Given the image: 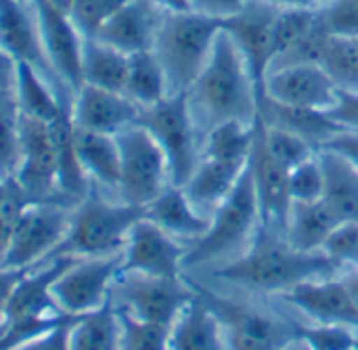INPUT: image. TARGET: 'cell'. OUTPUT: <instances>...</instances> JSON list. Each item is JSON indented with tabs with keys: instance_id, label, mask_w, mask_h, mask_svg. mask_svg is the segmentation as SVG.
Returning a JSON list of instances; mask_svg holds the SVG:
<instances>
[{
	"instance_id": "obj_28",
	"label": "cell",
	"mask_w": 358,
	"mask_h": 350,
	"mask_svg": "<svg viewBox=\"0 0 358 350\" xmlns=\"http://www.w3.org/2000/svg\"><path fill=\"white\" fill-rule=\"evenodd\" d=\"M73 149L84 174L117 191L120 183V147L113 134H101L73 124Z\"/></svg>"
},
{
	"instance_id": "obj_20",
	"label": "cell",
	"mask_w": 358,
	"mask_h": 350,
	"mask_svg": "<svg viewBox=\"0 0 358 350\" xmlns=\"http://www.w3.org/2000/svg\"><path fill=\"white\" fill-rule=\"evenodd\" d=\"M250 170L254 176V187L260 204L262 223L277 225L285 231L292 197H289V170L283 168L262 145L258 126H256V143L250 158Z\"/></svg>"
},
{
	"instance_id": "obj_49",
	"label": "cell",
	"mask_w": 358,
	"mask_h": 350,
	"mask_svg": "<svg viewBox=\"0 0 358 350\" xmlns=\"http://www.w3.org/2000/svg\"><path fill=\"white\" fill-rule=\"evenodd\" d=\"M321 149H331V151H338L340 155H344L348 162H352L358 170V132L352 130H344L340 132L338 136H334L325 147Z\"/></svg>"
},
{
	"instance_id": "obj_35",
	"label": "cell",
	"mask_w": 358,
	"mask_h": 350,
	"mask_svg": "<svg viewBox=\"0 0 358 350\" xmlns=\"http://www.w3.org/2000/svg\"><path fill=\"white\" fill-rule=\"evenodd\" d=\"M256 126H258V134H260L264 149L287 170L300 166L302 162L310 160L319 151L308 141L300 139L298 134L283 130V128H277V126H268L260 118L256 120Z\"/></svg>"
},
{
	"instance_id": "obj_33",
	"label": "cell",
	"mask_w": 358,
	"mask_h": 350,
	"mask_svg": "<svg viewBox=\"0 0 358 350\" xmlns=\"http://www.w3.org/2000/svg\"><path fill=\"white\" fill-rule=\"evenodd\" d=\"M256 143V124L224 122L201 136V158L248 164Z\"/></svg>"
},
{
	"instance_id": "obj_30",
	"label": "cell",
	"mask_w": 358,
	"mask_h": 350,
	"mask_svg": "<svg viewBox=\"0 0 358 350\" xmlns=\"http://www.w3.org/2000/svg\"><path fill=\"white\" fill-rule=\"evenodd\" d=\"M13 97L17 101L21 115L42 122H55L67 107L63 99L57 94V90L48 84L46 76L23 61H17Z\"/></svg>"
},
{
	"instance_id": "obj_22",
	"label": "cell",
	"mask_w": 358,
	"mask_h": 350,
	"mask_svg": "<svg viewBox=\"0 0 358 350\" xmlns=\"http://www.w3.org/2000/svg\"><path fill=\"white\" fill-rule=\"evenodd\" d=\"M248 164L201 158L193 174L180 187L193 208L203 216L212 218V214L229 200V195L239 185Z\"/></svg>"
},
{
	"instance_id": "obj_26",
	"label": "cell",
	"mask_w": 358,
	"mask_h": 350,
	"mask_svg": "<svg viewBox=\"0 0 358 350\" xmlns=\"http://www.w3.org/2000/svg\"><path fill=\"white\" fill-rule=\"evenodd\" d=\"M323 170V202L340 223H358V170L352 162L331 149L317 151Z\"/></svg>"
},
{
	"instance_id": "obj_15",
	"label": "cell",
	"mask_w": 358,
	"mask_h": 350,
	"mask_svg": "<svg viewBox=\"0 0 358 350\" xmlns=\"http://www.w3.org/2000/svg\"><path fill=\"white\" fill-rule=\"evenodd\" d=\"M277 10L279 8L271 4L250 0L237 15L222 21V29L233 38L239 52L243 55L260 97L264 92V82L275 61L273 25Z\"/></svg>"
},
{
	"instance_id": "obj_40",
	"label": "cell",
	"mask_w": 358,
	"mask_h": 350,
	"mask_svg": "<svg viewBox=\"0 0 358 350\" xmlns=\"http://www.w3.org/2000/svg\"><path fill=\"white\" fill-rule=\"evenodd\" d=\"M321 252L334 260L340 271L358 269V223H340L325 239Z\"/></svg>"
},
{
	"instance_id": "obj_59",
	"label": "cell",
	"mask_w": 358,
	"mask_h": 350,
	"mask_svg": "<svg viewBox=\"0 0 358 350\" xmlns=\"http://www.w3.org/2000/svg\"><path fill=\"white\" fill-rule=\"evenodd\" d=\"M355 40H357V46H358V38H355Z\"/></svg>"
},
{
	"instance_id": "obj_14",
	"label": "cell",
	"mask_w": 358,
	"mask_h": 350,
	"mask_svg": "<svg viewBox=\"0 0 358 350\" xmlns=\"http://www.w3.org/2000/svg\"><path fill=\"white\" fill-rule=\"evenodd\" d=\"M29 6L52 74L67 84L71 92H76L82 86V34L73 25L69 13L57 6L52 0H29Z\"/></svg>"
},
{
	"instance_id": "obj_54",
	"label": "cell",
	"mask_w": 358,
	"mask_h": 350,
	"mask_svg": "<svg viewBox=\"0 0 358 350\" xmlns=\"http://www.w3.org/2000/svg\"><path fill=\"white\" fill-rule=\"evenodd\" d=\"M10 183H13V178H0V206L6 200L8 191H10Z\"/></svg>"
},
{
	"instance_id": "obj_39",
	"label": "cell",
	"mask_w": 358,
	"mask_h": 350,
	"mask_svg": "<svg viewBox=\"0 0 358 350\" xmlns=\"http://www.w3.org/2000/svg\"><path fill=\"white\" fill-rule=\"evenodd\" d=\"M126 0H71L69 17L82 38H94L103 23L124 4Z\"/></svg>"
},
{
	"instance_id": "obj_31",
	"label": "cell",
	"mask_w": 358,
	"mask_h": 350,
	"mask_svg": "<svg viewBox=\"0 0 358 350\" xmlns=\"http://www.w3.org/2000/svg\"><path fill=\"white\" fill-rule=\"evenodd\" d=\"M124 94L132 99L141 109H147L170 94L166 71L153 48L128 55V78Z\"/></svg>"
},
{
	"instance_id": "obj_18",
	"label": "cell",
	"mask_w": 358,
	"mask_h": 350,
	"mask_svg": "<svg viewBox=\"0 0 358 350\" xmlns=\"http://www.w3.org/2000/svg\"><path fill=\"white\" fill-rule=\"evenodd\" d=\"M69 113H71V122L78 128L115 136L124 128L136 124L141 115V107L124 92H113V90H103L96 86L82 84L73 92V101L69 103Z\"/></svg>"
},
{
	"instance_id": "obj_2",
	"label": "cell",
	"mask_w": 358,
	"mask_h": 350,
	"mask_svg": "<svg viewBox=\"0 0 358 350\" xmlns=\"http://www.w3.org/2000/svg\"><path fill=\"white\" fill-rule=\"evenodd\" d=\"M187 97L201 136L224 122L256 124L260 94L243 55L224 29Z\"/></svg>"
},
{
	"instance_id": "obj_13",
	"label": "cell",
	"mask_w": 358,
	"mask_h": 350,
	"mask_svg": "<svg viewBox=\"0 0 358 350\" xmlns=\"http://www.w3.org/2000/svg\"><path fill=\"white\" fill-rule=\"evenodd\" d=\"M187 248L176 237L166 233L153 220L143 216L130 229L126 246L122 250L120 275H147L178 279L185 271Z\"/></svg>"
},
{
	"instance_id": "obj_4",
	"label": "cell",
	"mask_w": 358,
	"mask_h": 350,
	"mask_svg": "<svg viewBox=\"0 0 358 350\" xmlns=\"http://www.w3.org/2000/svg\"><path fill=\"white\" fill-rule=\"evenodd\" d=\"M260 223V204L254 187V176L248 164L235 191L212 214L208 231L187 248L185 269H195L214 262L224 265L235 260L248 250Z\"/></svg>"
},
{
	"instance_id": "obj_56",
	"label": "cell",
	"mask_w": 358,
	"mask_h": 350,
	"mask_svg": "<svg viewBox=\"0 0 358 350\" xmlns=\"http://www.w3.org/2000/svg\"><path fill=\"white\" fill-rule=\"evenodd\" d=\"M57 6H61L63 10H69V4H71V0H52Z\"/></svg>"
},
{
	"instance_id": "obj_42",
	"label": "cell",
	"mask_w": 358,
	"mask_h": 350,
	"mask_svg": "<svg viewBox=\"0 0 358 350\" xmlns=\"http://www.w3.org/2000/svg\"><path fill=\"white\" fill-rule=\"evenodd\" d=\"M323 170L319 158L302 162L300 166L289 170V197L292 202H315L323 197Z\"/></svg>"
},
{
	"instance_id": "obj_6",
	"label": "cell",
	"mask_w": 358,
	"mask_h": 350,
	"mask_svg": "<svg viewBox=\"0 0 358 350\" xmlns=\"http://www.w3.org/2000/svg\"><path fill=\"white\" fill-rule=\"evenodd\" d=\"M136 124L147 128L166 153L172 185H185L201 160V134L195 126L187 92L168 94L159 103L141 109Z\"/></svg>"
},
{
	"instance_id": "obj_51",
	"label": "cell",
	"mask_w": 358,
	"mask_h": 350,
	"mask_svg": "<svg viewBox=\"0 0 358 350\" xmlns=\"http://www.w3.org/2000/svg\"><path fill=\"white\" fill-rule=\"evenodd\" d=\"M275 8H317V0H258Z\"/></svg>"
},
{
	"instance_id": "obj_60",
	"label": "cell",
	"mask_w": 358,
	"mask_h": 350,
	"mask_svg": "<svg viewBox=\"0 0 358 350\" xmlns=\"http://www.w3.org/2000/svg\"><path fill=\"white\" fill-rule=\"evenodd\" d=\"M23 2H29V0H23Z\"/></svg>"
},
{
	"instance_id": "obj_48",
	"label": "cell",
	"mask_w": 358,
	"mask_h": 350,
	"mask_svg": "<svg viewBox=\"0 0 358 350\" xmlns=\"http://www.w3.org/2000/svg\"><path fill=\"white\" fill-rule=\"evenodd\" d=\"M29 269H8V267H0V321L4 319L6 307L10 302V296L17 288V284L23 279V275Z\"/></svg>"
},
{
	"instance_id": "obj_23",
	"label": "cell",
	"mask_w": 358,
	"mask_h": 350,
	"mask_svg": "<svg viewBox=\"0 0 358 350\" xmlns=\"http://www.w3.org/2000/svg\"><path fill=\"white\" fill-rule=\"evenodd\" d=\"M170 350H227L220 319L199 288L170 328Z\"/></svg>"
},
{
	"instance_id": "obj_37",
	"label": "cell",
	"mask_w": 358,
	"mask_h": 350,
	"mask_svg": "<svg viewBox=\"0 0 358 350\" xmlns=\"http://www.w3.org/2000/svg\"><path fill=\"white\" fill-rule=\"evenodd\" d=\"M120 319V350H170V328L141 321L117 309Z\"/></svg>"
},
{
	"instance_id": "obj_8",
	"label": "cell",
	"mask_w": 358,
	"mask_h": 350,
	"mask_svg": "<svg viewBox=\"0 0 358 350\" xmlns=\"http://www.w3.org/2000/svg\"><path fill=\"white\" fill-rule=\"evenodd\" d=\"M199 292L220 319L227 350H283L296 338V323L283 317L216 292Z\"/></svg>"
},
{
	"instance_id": "obj_3",
	"label": "cell",
	"mask_w": 358,
	"mask_h": 350,
	"mask_svg": "<svg viewBox=\"0 0 358 350\" xmlns=\"http://www.w3.org/2000/svg\"><path fill=\"white\" fill-rule=\"evenodd\" d=\"M222 21L195 10H164L155 55L166 71L170 94L187 92L206 67Z\"/></svg>"
},
{
	"instance_id": "obj_43",
	"label": "cell",
	"mask_w": 358,
	"mask_h": 350,
	"mask_svg": "<svg viewBox=\"0 0 358 350\" xmlns=\"http://www.w3.org/2000/svg\"><path fill=\"white\" fill-rule=\"evenodd\" d=\"M319 8L334 36L358 38V0H327Z\"/></svg>"
},
{
	"instance_id": "obj_55",
	"label": "cell",
	"mask_w": 358,
	"mask_h": 350,
	"mask_svg": "<svg viewBox=\"0 0 358 350\" xmlns=\"http://www.w3.org/2000/svg\"><path fill=\"white\" fill-rule=\"evenodd\" d=\"M283 350H313V349H310L304 340H300V338L296 336V338H294V340H292V342H289V344H287Z\"/></svg>"
},
{
	"instance_id": "obj_27",
	"label": "cell",
	"mask_w": 358,
	"mask_h": 350,
	"mask_svg": "<svg viewBox=\"0 0 358 350\" xmlns=\"http://www.w3.org/2000/svg\"><path fill=\"white\" fill-rule=\"evenodd\" d=\"M340 225L338 216L323 200L315 202H292L285 237L300 252H321L325 239Z\"/></svg>"
},
{
	"instance_id": "obj_21",
	"label": "cell",
	"mask_w": 358,
	"mask_h": 350,
	"mask_svg": "<svg viewBox=\"0 0 358 350\" xmlns=\"http://www.w3.org/2000/svg\"><path fill=\"white\" fill-rule=\"evenodd\" d=\"M0 50H4L15 61L34 65L44 76L52 74L29 2L0 0Z\"/></svg>"
},
{
	"instance_id": "obj_38",
	"label": "cell",
	"mask_w": 358,
	"mask_h": 350,
	"mask_svg": "<svg viewBox=\"0 0 358 350\" xmlns=\"http://www.w3.org/2000/svg\"><path fill=\"white\" fill-rule=\"evenodd\" d=\"M317 19H319V6L317 8H279L275 17V25H273L275 59L287 52L317 23Z\"/></svg>"
},
{
	"instance_id": "obj_47",
	"label": "cell",
	"mask_w": 358,
	"mask_h": 350,
	"mask_svg": "<svg viewBox=\"0 0 358 350\" xmlns=\"http://www.w3.org/2000/svg\"><path fill=\"white\" fill-rule=\"evenodd\" d=\"M250 0H189L191 10L214 17L218 21H224L233 15H237Z\"/></svg>"
},
{
	"instance_id": "obj_5",
	"label": "cell",
	"mask_w": 358,
	"mask_h": 350,
	"mask_svg": "<svg viewBox=\"0 0 358 350\" xmlns=\"http://www.w3.org/2000/svg\"><path fill=\"white\" fill-rule=\"evenodd\" d=\"M145 216L143 208L109 202L96 193H86L71 212L67 235L52 256L94 258L122 254L130 229Z\"/></svg>"
},
{
	"instance_id": "obj_11",
	"label": "cell",
	"mask_w": 358,
	"mask_h": 350,
	"mask_svg": "<svg viewBox=\"0 0 358 350\" xmlns=\"http://www.w3.org/2000/svg\"><path fill=\"white\" fill-rule=\"evenodd\" d=\"M113 296L120 298L122 311L132 317L157 326L172 328L182 309L197 296V288L189 286L182 277H147V275H120L113 286Z\"/></svg>"
},
{
	"instance_id": "obj_1",
	"label": "cell",
	"mask_w": 358,
	"mask_h": 350,
	"mask_svg": "<svg viewBox=\"0 0 358 350\" xmlns=\"http://www.w3.org/2000/svg\"><path fill=\"white\" fill-rule=\"evenodd\" d=\"M340 273V267L323 252H300L287 241L281 227L260 223L248 250L212 271V277L216 281L241 286L250 292L281 296L308 279Z\"/></svg>"
},
{
	"instance_id": "obj_29",
	"label": "cell",
	"mask_w": 358,
	"mask_h": 350,
	"mask_svg": "<svg viewBox=\"0 0 358 350\" xmlns=\"http://www.w3.org/2000/svg\"><path fill=\"white\" fill-rule=\"evenodd\" d=\"M80 74H82V84L96 86L103 90L124 92L126 78H128V55L96 38H84Z\"/></svg>"
},
{
	"instance_id": "obj_16",
	"label": "cell",
	"mask_w": 358,
	"mask_h": 350,
	"mask_svg": "<svg viewBox=\"0 0 358 350\" xmlns=\"http://www.w3.org/2000/svg\"><path fill=\"white\" fill-rule=\"evenodd\" d=\"M340 88L319 63H296L273 67L264 82L262 97L302 109L329 111L338 101Z\"/></svg>"
},
{
	"instance_id": "obj_52",
	"label": "cell",
	"mask_w": 358,
	"mask_h": 350,
	"mask_svg": "<svg viewBox=\"0 0 358 350\" xmlns=\"http://www.w3.org/2000/svg\"><path fill=\"white\" fill-rule=\"evenodd\" d=\"M340 277L344 279V284H346V288H348V292L352 296V302H355V307L358 309V269L342 271Z\"/></svg>"
},
{
	"instance_id": "obj_19",
	"label": "cell",
	"mask_w": 358,
	"mask_h": 350,
	"mask_svg": "<svg viewBox=\"0 0 358 350\" xmlns=\"http://www.w3.org/2000/svg\"><path fill=\"white\" fill-rule=\"evenodd\" d=\"M164 10L151 0H126L96 31V40L134 55L155 46Z\"/></svg>"
},
{
	"instance_id": "obj_36",
	"label": "cell",
	"mask_w": 358,
	"mask_h": 350,
	"mask_svg": "<svg viewBox=\"0 0 358 350\" xmlns=\"http://www.w3.org/2000/svg\"><path fill=\"white\" fill-rule=\"evenodd\" d=\"M21 155V113L13 92L0 94V178H13Z\"/></svg>"
},
{
	"instance_id": "obj_24",
	"label": "cell",
	"mask_w": 358,
	"mask_h": 350,
	"mask_svg": "<svg viewBox=\"0 0 358 350\" xmlns=\"http://www.w3.org/2000/svg\"><path fill=\"white\" fill-rule=\"evenodd\" d=\"M145 216L178 241L195 244L210 227V218L193 208L182 187L168 185L147 208Z\"/></svg>"
},
{
	"instance_id": "obj_57",
	"label": "cell",
	"mask_w": 358,
	"mask_h": 350,
	"mask_svg": "<svg viewBox=\"0 0 358 350\" xmlns=\"http://www.w3.org/2000/svg\"><path fill=\"white\" fill-rule=\"evenodd\" d=\"M325 2H327V0H317V4H319V6H321V4H325Z\"/></svg>"
},
{
	"instance_id": "obj_12",
	"label": "cell",
	"mask_w": 358,
	"mask_h": 350,
	"mask_svg": "<svg viewBox=\"0 0 358 350\" xmlns=\"http://www.w3.org/2000/svg\"><path fill=\"white\" fill-rule=\"evenodd\" d=\"M13 178L27 202H50L52 193L59 191V141L55 122L21 115V155Z\"/></svg>"
},
{
	"instance_id": "obj_34",
	"label": "cell",
	"mask_w": 358,
	"mask_h": 350,
	"mask_svg": "<svg viewBox=\"0 0 358 350\" xmlns=\"http://www.w3.org/2000/svg\"><path fill=\"white\" fill-rule=\"evenodd\" d=\"M319 65L327 71L338 88L358 90V46L355 38L331 34Z\"/></svg>"
},
{
	"instance_id": "obj_46",
	"label": "cell",
	"mask_w": 358,
	"mask_h": 350,
	"mask_svg": "<svg viewBox=\"0 0 358 350\" xmlns=\"http://www.w3.org/2000/svg\"><path fill=\"white\" fill-rule=\"evenodd\" d=\"M73 319L76 317H67L65 321H61L46 334L34 338L31 342H27L25 346L17 350H69V328Z\"/></svg>"
},
{
	"instance_id": "obj_50",
	"label": "cell",
	"mask_w": 358,
	"mask_h": 350,
	"mask_svg": "<svg viewBox=\"0 0 358 350\" xmlns=\"http://www.w3.org/2000/svg\"><path fill=\"white\" fill-rule=\"evenodd\" d=\"M15 76H17V61L8 57L4 50H0V94L13 92Z\"/></svg>"
},
{
	"instance_id": "obj_10",
	"label": "cell",
	"mask_w": 358,
	"mask_h": 350,
	"mask_svg": "<svg viewBox=\"0 0 358 350\" xmlns=\"http://www.w3.org/2000/svg\"><path fill=\"white\" fill-rule=\"evenodd\" d=\"M71 212L57 202H27L19 214L2 267L31 269L44 262L67 235Z\"/></svg>"
},
{
	"instance_id": "obj_53",
	"label": "cell",
	"mask_w": 358,
	"mask_h": 350,
	"mask_svg": "<svg viewBox=\"0 0 358 350\" xmlns=\"http://www.w3.org/2000/svg\"><path fill=\"white\" fill-rule=\"evenodd\" d=\"M155 2L162 10H191L189 0H151Z\"/></svg>"
},
{
	"instance_id": "obj_44",
	"label": "cell",
	"mask_w": 358,
	"mask_h": 350,
	"mask_svg": "<svg viewBox=\"0 0 358 350\" xmlns=\"http://www.w3.org/2000/svg\"><path fill=\"white\" fill-rule=\"evenodd\" d=\"M25 204H27V197L21 193V189L17 187V183L13 178L10 191H8L6 200L2 202V206H0V267L4 262L6 250L10 246V239H13L17 220H19V214L25 208Z\"/></svg>"
},
{
	"instance_id": "obj_25",
	"label": "cell",
	"mask_w": 358,
	"mask_h": 350,
	"mask_svg": "<svg viewBox=\"0 0 358 350\" xmlns=\"http://www.w3.org/2000/svg\"><path fill=\"white\" fill-rule=\"evenodd\" d=\"M258 118L268 126H277L298 134L300 139L308 141L315 149L325 147L334 136L344 132V128L338 126L325 111L281 105L266 97H260L258 101Z\"/></svg>"
},
{
	"instance_id": "obj_17",
	"label": "cell",
	"mask_w": 358,
	"mask_h": 350,
	"mask_svg": "<svg viewBox=\"0 0 358 350\" xmlns=\"http://www.w3.org/2000/svg\"><path fill=\"white\" fill-rule=\"evenodd\" d=\"M277 298L317 326H342L358 332V309L340 275L308 279Z\"/></svg>"
},
{
	"instance_id": "obj_45",
	"label": "cell",
	"mask_w": 358,
	"mask_h": 350,
	"mask_svg": "<svg viewBox=\"0 0 358 350\" xmlns=\"http://www.w3.org/2000/svg\"><path fill=\"white\" fill-rule=\"evenodd\" d=\"M325 113L344 130L358 132V90H342L340 88L336 105Z\"/></svg>"
},
{
	"instance_id": "obj_58",
	"label": "cell",
	"mask_w": 358,
	"mask_h": 350,
	"mask_svg": "<svg viewBox=\"0 0 358 350\" xmlns=\"http://www.w3.org/2000/svg\"><path fill=\"white\" fill-rule=\"evenodd\" d=\"M355 350H358V336H357V342H355Z\"/></svg>"
},
{
	"instance_id": "obj_41",
	"label": "cell",
	"mask_w": 358,
	"mask_h": 350,
	"mask_svg": "<svg viewBox=\"0 0 358 350\" xmlns=\"http://www.w3.org/2000/svg\"><path fill=\"white\" fill-rule=\"evenodd\" d=\"M296 336L313 350H355L358 332L342 326H298Z\"/></svg>"
},
{
	"instance_id": "obj_7",
	"label": "cell",
	"mask_w": 358,
	"mask_h": 350,
	"mask_svg": "<svg viewBox=\"0 0 358 350\" xmlns=\"http://www.w3.org/2000/svg\"><path fill=\"white\" fill-rule=\"evenodd\" d=\"M115 141L120 147V200L145 210L172 185L166 153L141 124L124 128L115 134Z\"/></svg>"
},
{
	"instance_id": "obj_32",
	"label": "cell",
	"mask_w": 358,
	"mask_h": 350,
	"mask_svg": "<svg viewBox=\"0 0 358 350\" xmlns=\"http://www.w3.org/2000/svg\"><path fill=\"white\" fill-rule=\"evenodd\" d=\"M69 350H120V319L113 300L71 321Z\"/></svg>"
},
{
	"instance_id": "obj_9",
	"label": "cell",
	"mask_w": 358,
	"mask_h": 350,
	"mask_svg": "<svg viewBox=\"0 0 358 350\" xmlns=\"http://www.w3.org/2000/svg\"><path fill=\"white\" fill-rule=\"evenodd\" d=\"M122 254L73 260L52 284V298L67 317L90 315L113 300Z\"/></svg>"
}]
</instances>
